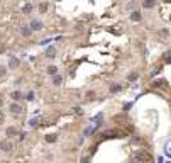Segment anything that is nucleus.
I'll use <instances>...</instances> for the list:
<instances>
[{"mask_svg": "<svg viewBox=\"0 0 171 163\" xmlns=\"http://www.w3.org/2000/svg\"><path fill=\"white\" fill-rule=\"evenodd\" d=\"M21 97H22V94H21V92H14V94H12V99H14V100H19Z\"/></svg>", "mask_w": 171, "mask_h": 163, "instance_id": "7", "label": "nucleus"}, {"mask_svg": "<svg viewBox=\"0 0 171 163\" xmlns=\"http://www.w3.org/2000/svg\"><path fill=\"white\" fill-rule=\"evenodd\" d=\"M141 19V14L139 12H134V14H132V21H139Z\"/></svg>", "mask_w": 171, "mask_h": 163, "instance_id": "8", "label": "nucleus"}, {"mask_svg": "<svg viewBox=\"0 0 171 163\" xmlns=\"http://www.w3.org/2000/svg\"><path fill=\"white\" fill-rule=\"evenodd\" d=\"M4 75H5V68L0 66V77H4Z\"/></svg>", "mask_w": 171, "mask_h": 163, "instance_id": "16", "label": "nucleus"}, {"mask_svg": "<svg viewBox=\"0 0 171 163\" xmlns=\"http://www.w3.org/2000/svg\"><path fill=\"white\" fill-rule=\"evenodd\" d=\"M31 10H32V5H26V7H24V12H26V14H29Z\"/></svg>", "mask_w": 171, "mask_h": 163, "instance_id": "14", "label": "nucleus"}, {"mask_svg": "<svg viewBox=\"0 0 171 163\" xmlns=\"http://www.w3.org/2000/svg\"><path fill=\"white\" fill-rule=\"evenodd\" d=\"M154 4H156L154 0H146V2H144V7H146V9H151V7H154Z\"/></svg>", "mask_w": 171, "mask_h": 163, "instance_id": "4", "label": "nucleus"}, {"mask_svg": "<svg viewBox=\"0 0 171 163\" xmlns=\"http://www.w3.org/2000/svg\"><path fill=\"white\" fill-rule=\"evenodd\" d=\"M54 53H56L54 48H49V49L46 51V56H48V58H54Z\"/></svg>", "mask_w": 171, "mask_h": 163, "instance_id": "5", "label": "nucleus"}, {"mask_svg": "<svg viewBox=\"0 0 171 163\" xmlns=\"http://www.w3.org/2000/svg\"><path fill=\"white\" fill-rule=\"evenodd\" d=\"M10 112H12V114H21V112H22V107L19 105V104H12V105H10Z\"/></svg>", "mask_w": 171, "mask_h": 163, "instance_id": "2", "label": "nucleus"}, {"mask_svg": "<svg viewBox=\"0 0 171 163\" xmlns=\"http://www.w3.org/2000/svg\"><path fill=\"white\" fill-rule=\"evenodd\" d=\"M0 148H2L4 151H10V150H12V143L5 139V141H2V143H0Z\"/></svg>", "mask_w": 171, "mask_h": 163, "instance_id": "1", "label": "nucleus"}, {"mask_svg": "<svg viewBox=\"0 0 171 163\" xmlns=\"http://www.w3.org/2000/svg\"><path fill=\"white\" fill-rule=\"evenodd\" d=\"M136 78H137V75H136V73H132V75L129 77V80H130V82H132V80H136Z\"/></svg>", "mask_w": 171, "mask_h": 163, "instance_id": "17", "label": "nucleus"}, {"mask_svg": "<svg viewBox=\"0 0 171 163\" xmlns=\"http://www.w3.org/2000/svg\"><path fill=\"white\" fill-rule=\"evenodd\" d=\"M31 27H32L34 31H39V29H43V22H39V21H32V22H31Z\"/></svg>", "mask_w": 171, "mask_h": 163, "instance_id": "3", "label": "nucleus"}, {"mask_svg": "<svg viewBox=\"0 0 171 163\" xmlns=\"http://www.w3.org/2000/svg\"><path fill=\"white\" fill-rule=\"evenodd\" d=\"M46 139H48L49 143H54V141H56V134H49V136H48Z\"/></svg>", "mask_w": 171, "mask_h": 163, "instance_id": "11", "label": "nucleus"}, {"mask_svg": "<svg viewBox=\"0 0 171 163\" xmlns=\"http://www.w3.org/2000/svg\"><path fill=\"white\" fill-rule=\"evenodd\" d=\"M39 10H41V12L44 14V12L48 10V4H41V5H39Z\"/></svg>", "mask_w": 171, "mask_h": 163, "instance_id": "9", "label": "nucleus"}, {"mask_svg": "<svg viewBox=\"0 0 171 163\" xmlns=\"http://www.w3.org/2000/svg\"><path fill=\"white\" fill-rule=\"evenodd\" d=\"M15 133H17V131H15L14 128H9V129H7V136H14Z\"/></svg>", "mask_w": 171, "mask_h": 163, "instance_id": "10", "label": "nucleus"}, {"mask_svg": "<svg viewBox=\"0 0 171 163\" xmlns=\"http://www.w3.org/2000/svg\"><path fill=\"white\" fill-rule=\"evenodd\" d=\"M56 71H58V66H49V68H48V73H49V75H54Z\"/></svg>", "mask_w": 171, "mask_h": 163, "instance_id": "6", "label": "nucleus"}, {"mask_svg": "<svg viewBox=\"0 0 171 163\" xmlns=\"http://www.w3.org/2000/svg\"><path fill=\"white\" fill-rule=\"evenodd\" d=\"M17 65H19V61H17L15 58H10V66H14V68H15Z\"/></svg>", "mask_w": 171, "mask_h": 163, "instance_id": "12", "label": "nucleus"}, {"mask_svg": "<svg viewBox=\"0 0 171 163\" xmlns=\"http://www.w3.org/2000/svg\"><path fill=\"white\" fill-rule=\"evenodd\" d=\"M22 32H24V36H29V34H31V31H29L27 27H24V29H22Z\"/></svg>", "mask_w": 171, "mask_h": 163, "instance_id": "15", "label": "nucleus"}, {"mask_svg": "<svg viewBox=\"0 0 171 163\" xmlns=\"http://www.w3.org/2000/svg\"><path fill=\"white\" fill-rule=\"evenodd\" d=\"M53 83H54V85H59V83H61V77H54Z\"/></svg>", "mask_w": 171, "mask_h": 163, "instance_id": "13", "label": "nucleus"}]
</instances>
